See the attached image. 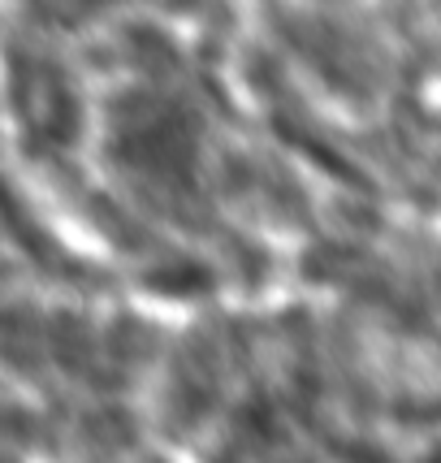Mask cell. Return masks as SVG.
Segmentation results:
<instances>
[{
    "label": "cell",
    "instance_id": "3957f363",
    "mask_svg": "<svg viewBox=\"0 0 441 463\" xmlns=\"http://www.w3.org/2000/svg\"><path fill=\"white\" fill-rule=\"evenodd\" d=\"M65 9H74L79 18H96V14H108L113 5H121V0H61Z\"/></svg>",
    "mask_w": 441,
    "mask_h": 463
},
{
    "label": "cell",
    "instance_id": "7a4b0ae2",
    "mask_svg": "<svg viewBox=\"0 0 441 463\" xmlns=\"http://www.w3.org/2000/svg\"><path fill=\"white\" fill-rule=\"evenodd\" d=\"M9 109L35 152H65L82 139V96L74 79L48 57H9Z\"/></svg>",
    "mask_w": 441,
    "mask_h": 463
},
{
    "label": "cell",
    "instance_id": "6da1fadb",
    "mask_svg": "<svg viewBox=\"0 0 441 463\" xmlns=\"http://www.w3.org/2000/svg\"><path fill=\"white\" fill-rule=\"evenodd\" d=\"M104 152L121 174L147 186H195L203 161V121L169 91L126 87L104 113Z\"/></svg>",
    "mask_w": 441,
    "mask_h": 463
}]
</instances>
